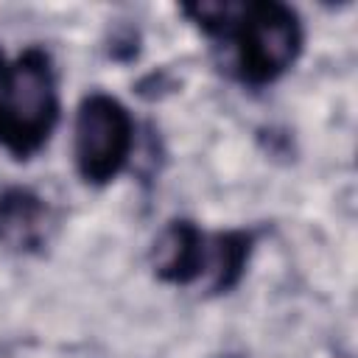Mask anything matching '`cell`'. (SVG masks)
<instances>
[{
  "label": "cell",
  "instance_id": "6",
  "mask_svg": "<svg viewBox=\"0 0 358 358\" xmlns=\"http://www.w3.org/2000/svg\"><path fill=\"white\" fill-rule=\"evenodd\" d=\"M252 243H255V235L252 232H243V229H229V232H218L213 238V249L207 252V263L213 266L215 277H213V291H229L246 263H249V255H252Z\"/></svg>",
  "mask_w": 358,
  "mask_h": 358
},
{
  "label": "cell",
  "instance_id": "2",
  "mask_svg": "<svg viewBox=\"0 0 358 358\" xmlns=\"http://www.w3.org/2000/svg\"><path fill=\"white\" fill-rule=\"evenodd\" d=\"M227 39H235V67L252 87L280 78L302 50V25L291 6L277 0L241 3Z\"/></svg>",
  "mask_w": 358,
  "mask_h": 358
},
{
  "label": "cell",
  "instance_id": "4",
  "mask_svg": "<svg viewBox=\"0 0 358 358\" xmlns=\"http://www.w3.org/2000/svg\"><path fill=\"white\" fill-rule=\"evenodd\" d=\"M154 274L173 285L193 282L207 268V241L193 221H171L151 249Z\"/></svg>",
  "mask_w": 358,
  "mask_h": 358
},
{
  "label": "cell",
  "instance_id": "5",
  "mask_svg": "<svg viewBox=\"0 0 358 358\" xmlns=\"http://www.w3.org/2000/svg\"><path fill=\"white\" fill-rule=\"evenodd\" d=\"M45 232L48 207L36 193L25 187H8L0 193V243L14 252H34L42 246Z\"/></svg>",
  "mask_w": 358,
  "mask_h": 358
},
{
  "label": "cell",
  "instance_id": "3",
  "mask_svg": "<svg viewBox=\"0 0 358 358\" xmlns=\"http://www.w3.org/2000/svg\"><path fill=\"white\" fill-rule=\"evenodd\" d=\"M134 123L129 109L103 92L87 95L76 115V168L84 182L106 185L129 162Z\"/></svg>",
  "mask_w": 358,
  "mask_h": 358
},
{
  "label": "cell",
  "instance_id": "1",
  "mask_svg": "<svg viewBox=\"0 0 358 358\" xmlns=\"http://www.w3.org/2000/svg\"><path fill=\"white\" fill-rule=\"evenodd\" d=\"M59 120V92L50 56L22 50L11 64L0 53V145L17 159L39 151Z\"/></svg>",
  "mask_w": 358,
  "mask_h": 358
}]
</instances>
